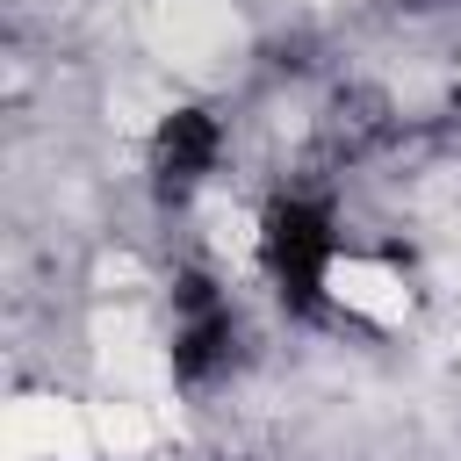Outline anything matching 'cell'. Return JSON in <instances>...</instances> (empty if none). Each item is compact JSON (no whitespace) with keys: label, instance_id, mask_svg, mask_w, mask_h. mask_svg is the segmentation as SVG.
<instances>
[{"label":"cell","instance_id":"obj_3","mask_svg":"<svg viewBox=\"0 0 461 461\" xmlns=\"http://www.w3.org/2000/svg\"><path fill=\"white\" fill-rule=\"evenodd\" d=\"M216 151H223L216 115H202V108H173V115L158 122V137H151V180H158V202H187V194L202 187V173L216 166Z\"/></svg>","mask_w":461,"mask_h":461},{"label":"cell","instance_id":"obj_2","mask_svg":"<svg viewBox=\"0 0 461 461\" xmlns=\"http://www.w3.org/2000/svg\"><path fill=\"white\" fill-rule=\"evenodd\" d=\"M173 303H180L173 375H180V382H209V375H223L230 353H238V324H230V310L216 303V281H209V274H180Z\"/></svg>","mask_w":461,"mask_h":461},{"label":"cell","instance_id":"obj_4","mask_svg":"<svg viewBox=\"0 0 461 461\" xmlns=\"http://www.w3.org/2000/svg\"><path fill=\"white\" fill-rule=\"evenodd\" d=\"M389 137H396V115H389V101H382L375 86H346V94L331 101V115H324L331 158H367V151H382Z\"/></svg>","mask_w":461,"mask_h":461},{"label":"cell","instance_id":"obj_1","mask_svg":"<svg viewBox=\"0 0 461 461\" xmlns=\"http://www.w3.org/2000/svg\"><path fill=\"white\" fill-rule=\"evenodd\" d=\"M331 216L303 194H281L267 209V267H274V288L295 317H324V274H331Z\"/></svg>","mask_w":461,"mask_h":461}]
</instances>
